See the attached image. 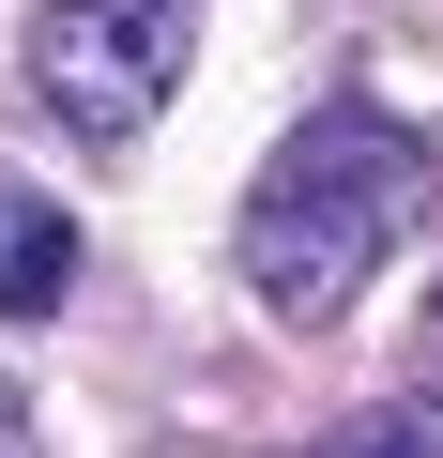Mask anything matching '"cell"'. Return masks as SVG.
Here are the masks:
<instances>
[{"label": "cell", "mask_w": 443, "mask_h": 458, "mask_svg": "<svg viewBox=\"0 0 443 458\" xmlns=\"http://www.w3.org/2000/svg\"><path fill=\"white\" fill-rule=\"evenodd\" d=\"M428 229V138L397 123V107H367V92H337V107H306L276 153H260V183H245V291L291 321V336H337L352 321V291Z\"/></svg>", "instance_id": "cell-1"}, {"label": "cell", "mask_w": 443, "mask_h": 458, "mask_svg": "<svg viewBox=\"0 0 443 458\" xmlns=\"http://www.w3.org/2000/svg\"><path fill=\"white\" fill-rule=\"evenodd\" d=\"M183 62H199V0H31V92L92 153H138Z\"/></svg>", "instance_id": "cell-2"}, {"label": "cell", "mask_w": 443, "mask_h": 458, "mask_svg": "<svg viewBox=\"0 0 443 458\" xmlns=\"http://www.w3.org/2000/svg\"><path fill=\"white\" fill-rule=\"evenodd\" d=\"M62 291H77V214L0 168V321H47Z\"/></svg>", "instance_id": "cell-3"}, {"label": "cell", "mask_w": 443, "mask_h": 458, "mask_svg": "<svg viewBox=\"0 0 443 458\" xmlns=\"http://www.w3.org/2000/svg\"><path fill=\"white\" fill-rule=\"evenodd\" d=\"M321 458H443V382H428V397H382V412H352Z\"/></svg>", "instance_id": "cell-4"}, {"label": "cell", "mask_w": 443, "mask_h": 458, "mask_svg": "<svg viewBox=\"0 0 443 458\" xmlns=\"http://www.w3.org/2000/svg\"><path fill=\"white\" fill-rule=\"evenodd\" d=\"M0 458H47V428H31V397L0 382Z\"/></svg>", "instance_id": "cell-5"}]
</instances>
